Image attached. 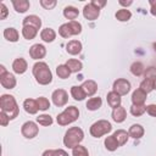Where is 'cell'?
<instances>
[{"instance_id": "1", "label": "cell", "mask_w": 156, "mask_h": 156, "mask_svg": "<svg viewBox=\"0 0 156 156\" xmlns=\"http://www.w3.org/2000/svg\"><path fill=\"white\" fill-rule=\"evenodd\" d=\"M32 72H33L35 80L41 85H48L52 82V73H51L49 66L43 61L35 62Z\"/></svg>"}, {"instance_id": "2", "label": "cell", "mask_w": 156, "mask_h": 156, "mask_svg": "<svg viewBox=\"0 0 156 156\" xmlns=\"http://www.w3.org/2000/svg\"><path fill=\"white\" fill-rule=\"evenodd\" d=\"M0 107H1V111L5 112L10 119H15L18 116L20 110H18L17 102L12 95L2 94L0 98Z\"/></svg>"}, {"instance_id": "3", "label": "cell", "mask_w": 156, "mask_h": 156, "mask_svg": "<svg viewBox=\"0 0 156 156\" xmlns=\"http://www.w3.org/2000/svg\"><path fill=\"white\" fill-rule=\"evenodd\" d=\"M84 139V132L79 127H71L65 133L63 136V144L68 149H73L77 145L80 144V141Z\"/></svg>"}, {"instance_id": "4", "label": "cell", "mask_w": 156, "mask_h": 156, "mask_svg": "<svg viewBox=\"0 0 156 156\" xmlns=\"http://www.w3.org/2000/svg\"><path fill=\"white\" fill-rule=\"evenodd\" d=\"M78 117H79V110L76 106H68L65 108V111L57 115L56 121L60 126H68L74 121H77Z\"/></svg>"}, {"instance_id": "5", "label": "cell", "mask_w": 156, "mask_h": 156, "mask_svg": "<svg viewBox=\"0 0 156 156\" xmlns=\"http://www.w3.org/2000/svg\"><path fill=\"white\" fill-rule=\"evenodd\" d=\"M111 129H112V126H111V123L108 121H106V119H99V121H96L95 123H93L90 126L89 132H90L91 136L100 138V136L110 133Z\"/></svg>"}, {"instance_id": "6", "label": "cell", "mask_w": 156, "mask_h": 156, "mask_svg": "<svg viewBox=\"0 0 156 156\" xmlns=\"http://www.w3.org/2000/svg\"><path fill=\"white\" fill-rule=\"evenodd\" d=\"M21 133H22V135H23L24 138H27V139H33V138H35V136L38 135V133H39V127L37 126L35 122L28 121V122L23 123V126H22V128H21Z\"/></svg>"}, {"instance_id": "7", "label": "cell", "mask_w": 156, "mask_h": 156, "mask_svg": "<svg viewBox=\"0 0 156 156\" xmlns=\"http://www.w3.org/2000/svg\"><path fill=\"white\" fill-rule=\"evenodd\" d=\"M51 99H52V102H54L55 106L62 107L68 101V94H67V91L65 89H56V90L52 91Z\"/></svg>"}, {"instance_id": "8", "label": "cell", "mask_w": 156, "mask_h": 156, "mask_svg": "<svg viewBox=\"0 0 156 156\" xmlns=\"http://www.w3.org/2000/svg\"><path fill=\"white\" fill-rule=\"evenodd\" d=\"M113 91H116L118 95L123 96V95H127L130 90V82L124 79V78H118L113 82Z\"/></svg>"}, {"instance_id": "9", "label": "cell", "mask_w": 156, "mask_h": 156, "mask_svg": "<svg viewBox=\"0 0 156 156\" xmlns=\"http://www.w3.org/2000/svg\"><path fill=\"white\" fill-rule=\"evenodd\" d=\"M83 16L89 21H95L100 16V9L96 7L94 4L89 2L83 9Z\"/></svg>"}, {"instance_id": "10", "label": "cell", "mask_w": 156, "mask_h": 156, "mask_svg": "<svg viewBox=\"0 0 156 156\" xmlns=\"http://www.w3.org/2000/svg\"><path fill=\"white\" fill-rule=\"evenodd\" d=\"M16 78L12 73L6 72L4 74H0V84L5 89H13L16 87Z\"/></svg>"}, {"instance_id": "11", "label": "cell", "mask_w": 156, "mask_h": 156, "mask_svg": "<svg viewBox=\"0 0 156 156\" xmlns=\"http://www.w3.org/2000/svg\"><path fill=\"white\" fill-rule=\"evenodd\" d=\"M46 55V49L41 44H34L29 48V56L33 60H40Z\"/></svg>"}, {"instance_id": "12", "label": "cell", "mask_w": 156, "mask_h": 156, "mask_svg": "<svg viewBox=\"0 0 156 156\" xmlns=\"http://www.w3.org/2000/svg\"><path fill=\"white\" fill-rule=\"evenodd\" d=\"M27 68H28V63H27V61H26L23 57H18V58H16V60L12 62V69H13V72L17 73V74L24 73V72L27 71Z\"/></svg>"}, {"instance_id": "13", "label": "cell", "mask_w": 156, "mask_h": 156, "mask_svg": "<svg viewBox=\"0 0 156 156\" xmlns=\"http://www.w3.org/2000/svg\"><path fill=\"white\" fill-rule=\"evenodd\" d=\"M80 87H82V89L84 90V93H85L87 96H93V95L98 91V84H96V82L93 80V79L85 80Z\"/></svg>"}, {"instance_id": "14", "label": "cell", "mask_w": 156, "mask_h": 156, "mask_svg": "<svg viewBox=\"0 0 156 156\" xmlns=\"http://www.w3.org/2000/svg\"><path fill=\"white\" fill-rule=\"evenodd\" d=\"M146 93L143 91L141 89H135L132 94V102L133 105H144L146 101Z\"/></svg>"}, {"instance_id": "15", "label": "cell", "mask_w": 156, "mask_h": 156, "mask_svg": "<svg viewBox=\"0 0 156 156\" xmlns=\"http://www.w3.org/2000/svg\"><path fill=\"white\" fill-rule=\"evenodd\" d=\"M23 107H24V111H26L27 113H29V115H35V113L39 111L37 100L29 99V98L23 101Z\"/></svg>"}, {"instance_id": "16", "label": "cell", "mask_w": 156, "mask_h": 156, "mask_svg": "<svg viewBox=\"0 0 156 156\" xmlns=\"http://www.w3.org/2000/svg\"><path fill=\"white\" fill-rule=\"evenodd\" d=\"M23 26H30V27H34L39 30L41 27V20L37 15H29V16L23 18Z\"/></svg>"}, {"instance_id": "17", "label": "cell", "mask_w": 156, "mask_h": 156, "mask_svg": "<svg viewBox=\"0 0 156 156\" xmlns=\"http://www.w3.org/2000/svg\"><path fill=\"white\" fill-rule=\"evenodd\" d=\"M106 99H107V104L110 105V107H112V108H116V107H118V106H121V102H122V99H121V95H118L116 91H110V93H107V96H106Z\"/></svg>"}, {"instance_id": "18", "label": "cell", "mask_w": 156, "mask_h": 156, "mask_svg": "<svg viewBox=\"0 0 156 156\" xmlns=\"http://www.w3.org/2000/svg\"><path fill=\"white\" fill-rule=\"evenodd\" d=\"M127 117V111L123 106H118L112 111V119L117 123H122Z\"/></svg>"}, {"instance_id": "19", "label": "cell", "mask_w": 156, "mask_h": 156, "mask_svg": "<svg viewBox=\"0 0 156 156\" xmlns=\"http://www.w3.org/2000/svg\"><path fill=\"white\" fill-rule=\"evenodd\" d=\"M66 50L69 55H78L82 51V43L79 40H71L67 43Z\"/></svg>"}, {"instance_id": "20", "label": "cell", "mask_w": 156, "mask_h": 156, "mask_svg": "<svg viewBox=\"0 0 156 156\" xmlns=\"http://www.w3.org/2000/svg\"><path fill=\"white\" fill-rule=\"evenodd\" d=\"M144 132L145 130H144L143 126H140V124H133V126H130V128L128 130V134L133 139H140L144 135Z\"/></svg>"}, {"instance_id": "21", "label": "cell", "mask_w": 156, "mask_h": 156, "mask_svg": "<svg viewBox=\"0 0 156 156\" xmlns=\"http://www.w3.org/2000/svg\"><path fill=\"white\" fill-rule=\"evenodd\" d=\"M40 38L45 41V43H51L56 39V32L52 28H44L40 32Z\"/></svg>"}, {"instance_id": "22", "label": "cell", "mask_w": 156, "mask_h": 156, "mask_svg": "<svg viewBox=\"0 0 156 156\" xmlns=\"http://www.w3.org/2000/svg\"><path fill=\"white\" fill-rule=\"evenodd\" d=\"M12 5H13L15 10L17 12H20V13L26 12L29 9V6H30L28 0H12Z\"/></svg>"}, {"instance_id": "23", "label": "cell", "mask_w": 156, "mask_h": 156, "mask_svg": "<svg viewBox=\"0 0 156 156\" xmlns=\"http://www.w3.org/2000/svg\"><path fill=\"white\" fill-rule=\"evenodd\" d=\"M4 38H5L6 40H9V41L16 43V41L18 40V38H20V34H18V32H17L16 28L10 27V28H6V29L4 30Z\"/></svg>"}, {"instance_id": "24", "label": "cell", "mask_w": 156, "mask_h": 156, "mask_svg": "<svg viewBox=\"0 0 156 156\" xmlns=\"http://www.w3.org/2000/svg\"><path fill=\"white\" fill-rule=\"evenodd\" d=\"M113 136L116 138V140H117L118 145H119V146H122V145H124V144L128 141L129 134H128V132H127V130H124V129H118V130H116V132L113 133Z\"/></svg>"}, {"instance_id": "25", "label": "cell", "mask_w": 156, "mask_h": 156, "mask_svg": "<svg viewBox=\"0 0 156 156\" xmlns=\"http://www.w3.org/2000/svg\"><path fill=\"white\" fill-rule=\"evenodd\" d=\"M37 34H38V29L37 28L30 27V26H23V28H22V35H23L24 39L32 40V39H34L37 37Z\"/></svg>"}, {"instance_id": "26", "label": "cell", "mask_w": 156, "mask_h": 156, "mask_svg": "<svg viewBox=\"0 0 156 156\" xmlns=\"http://www.w3.org/2000/svg\"><path fill=\"white\" fill-rule=\"evenodd\" d=\"M68 68H69V71H71V73H76V72H79L82 68H83V63L79 61V60H76V58H69L66 63H65Z\"/></svg>"}, {"instance_id": "27", "label": "cell", "mask_w": 156, "mask_h": 156, "mask_svg": "<svg viewBox=\"0 0 156 156\" xmlns=\"http://www.w3.org/2000/svg\"><path fill=\"white\" fill-rule=\"evenodd\" d=\"M102 105V100L101 98L99 96H95V98H90L88 101H87V108L90 110V111H96L101 107Z\"/></svg>"}, {"instance_id": "28", "label": "cell", "mask_w": 156, "mask_h": 156, "mask_svg": "<svg viewBox=\"0 0 156 156\" xmlns=\"http://www.w3.org/2000/svg\"><path fill=\"white\" fill-rule=\"evenodd\" d=\"M79 15V10L76 9L74 6H66L65 10H63V16L67 18V20H71V21H74Z\"/></svg>"}, {"instance_id": "29", "label": "cell", "mask_w": 156, "mask_h": 156, "mask_svg": "<svg viewBox=\"0 0 156 156\" xmlns=\"http://www.w3.org/2000/svg\"><path fill=\"white\" fill-rule=\"evenodd\" d=\"M71 95H72V98H73L74 100H77V101H82V100H84V98L87 96L85 93H84V90L82 89V87H77V85H73V87L71 88Z\"/></svg>"}, {"instance_id": "30", "label": "cell", "mask_w": 156, "mask_h": 156, "mask_svg": "<svg viewBox=\"0 0 156 156\" xmlns=\"http://www.w3.org/2000/svg\"><path fill=\"white\" fill-rule=\"evenodd\" d=\"M130 72H132V74H134V76H136V77H140V76L144 74L145 67H144V65H143L141 62L135 61V62H133L132 66H130Z\"/></svg>"}, {"instance_id": "31", "label": "cell", "mask_w": 156, "mask_h": 156, "mask_svg": "<svg viewBox=\"0 0 156 156\" xmlns=\"http://www.w3.org/2000/svg\"><path fill=\"white\" fill-rule=\"evenodd\" d=\"M104 143H105V147H106L108 151H115V150H117V149L119 147V145H118L116 138L113 136V134L110 135V136H107Z\"/></svg>"}, {"instance_id": "32", "label": "cell", "mask_w": 156, "mask_h": 156, "mask_svg": "<svg viewBox=\"0 0 156 156\" xmlns=\"http://www.w3.org/2000/svg\"><path fill=\"white\" fill-rule=\"evenodd\" d=\"M115 16H116V18H117L118 21H121V22H127V21L130 20L132 12H130L129 10H127V9H121V10H118V11L116 12Z\"/></svg>"}, {"instance_id": "33", "label": "cell", "mask_w": 156, "mask_h": 156, "mask_svg": "<svg viewBox=\"0 0 156 156\" xmlns=\"http://www.w3.org/2000/svg\"><path fill=\"white\" fill-rule=\"evenodd\" d=\"M58 34L62 37V38H69L73 35V32H72V28L69 26V22L68 23H63L58 28Z\"/></svg>"}, {"instance_id": "34", "label": "cell", "mask_w": 156, "mask_h": 156, "mask_svg": "<svg viewBox=\"0 0 156 156\" xmlns=\"http://www.w3.org/2000/svg\"><path fill=\"white\" fill-rule=\"evenodd\" d=\"M56 74L58 76V78L66 79V78H68L71 76V71L66 65H58L56 67Z\"/></svg>"}, {"instance_id": "35", "label": "cell", "mask_w": 156, "mask_h": 156, "mask_svg": "<svg viewBox=\"0 0 156 156\" xmlns=\"http://www.w3.org/2000/svg\"><path fill=\"white\" fill-rule=\"evenodd\" d=\"M37 122L40 124V126H44V127H48V126H51L54 119L50 115H46V113H43L40 116L37 117Z\"/></svg>"}, {"instance_id": "36", "label": "cell", "mask_w": 156, "mask_h": 156, "mask_svg": "<svg viewBox=\"0 0 156 156\" xmlns=\"http://www.w3.org/2000/svg\"><path fill=\"white\" fill-rule=\"evenodd\" d=\"M146 112V106L145 105H132L130 106V113L135 117H139Z\"/></svg>"}, {"instance_id": "37", "label": "cell", "mask_w": 156, "mask_h": 156, "mask_svg": "<svg viewBox=\"0 0 156 156\" xmlns=\"http://www.w3.org/2000/svg\"><path fill=\"white\" fill-rule=\"evenodd\" d=\"M139 89H141L146 94L150 93V91H152L154 90V80H151V79H144V80H141V83L139 85Z\"/></svg>"}, {"instance_id": "38", "label": "cell", "mask_w": 156, "mask_h": 156, "mask_svg": "<svg viewBox=\"0 0 156 156\" xmlns=\"http://www.w3.org/2000/svg\"><path fill=\"white\" fill-rule=\"evenodd\" d=\"M72 156H89V152H88L85 146L79 144L72 149Z\"/></svg>"}, {"instance_id": "39", "label": "cell", "mask_w": 156, "mask_h": 156, "mask_svg": "<svg viewBox=\"0 0 156 156\" xmlns=\"http://www.w3.org/2000/svg\"><path fill=\"white\" fill-rule=\"evenodd\" d=\"M37 102H38L39 110H41V111H46V110L50 107V101H49L46 98H44V96L38 98V99H37Z\"/></svg>"}, {"instance_id": "40", "label": "cell", "mask_w": 156, "mask_h": 156, "mask_svg": "<svg viewBox=\"0 0 156 156\" xmlns=\"http://www.w3.org/2000/svg\"><path fill=\"white\" fill-rule=\"evenodd\" d=\"M144 79H151V80H155L156 79V67H147L145 68V72H144Z\"/></svg>"}, {"instance_id": "41", "label": "cell", "mask_w": 156, "mask_h": 156, "mask_svg": "<svg viewBox=\"0 0 156 156\" xmlns=\"http://www.w3.org/2000/svg\"><path fill=\"white\" fill-rule=\"evenodd\" d=\"M69 26L72 28V32H73V35H78L82 33V24L77 21H69Z\"/></svg>"}, {"instance_id": "42", "label": "cell", "mask_w": 156, "mask_h": 156, "mask_svg": "<svg viewBox=\"0 0 156 156\" xmlns=\"http://www.w3.org/2000/svg\"><path fill=\"white\" fill-rule=\"evenodd\" d=\"M56 0H40V5L45 9V10H51L56 6Z\"/></svg>"}, {"instance_id": "43", "label": "cell", "mask_w": 156, "mask_h": 156, "mask_svg": "<svg viewBox=\"0 0 156 156\" xmlns=\"http://www.w3.org/2000/svg\"><path fill=\"white\" fill-rule=\"evenodd\" d=\"M10 121H11V119L9 118V116H7L5 112L1 111V112H0V123H1V126H2V127H6Z\"/></svg>"}, {"instance_id": "44", "label": "cell", "mask_w": 156, "mask_h": 156, "mask_svg": "<svg viewBox=\"0 0 156 156\" xmlns=\"http://www.w3.org/2000/svg\"><path fill=\"white\" fill-rule=\"evenodd\" d=\"M0 11H1V13H0V20H5V18L7 17L9 11H7V7H6V5H5L4 2L0 4Z\"/></svg>"}, {"instance_id": "45", "label": "cell", "mask_w": 156, "mask_h": 156, "mask_svg": "<svg viewBox=\"0 0 156 156\" xmlns=\"http://www.w3.org/2000/svg\"><path fill=\"white\" fill-rule=\"evenodd\" d=\"M146 112H147L150 116L156 117V105H155V104L147 105V106H146Z\"/></svg>"}, {"instance_id": "46", "label": "cell", "mask_w": 156, "mask_h": 156, "mask_svg": "<svg viewBox=\"0 0 156 156\" xmlns=\"http://www.w3.org/2000/svg\"><path fill=\"white\" fill-rule=\"evenodd\" d=\"M52 156H68V154L62 149H56L52 150Z\"/></svg>"}, {"instance_id": "47", "label": "cell", "mask_w": 156, "mask_h": 156, "mask_svg": "<svg viewBox=\"0 0 156 156\" xmlns=\"http://www.w3.org/2000/svg\"><path fill=\"white\" fill-rule=\"evenodd\" d=\"M91 4H94L96 7H99V9H101V7H104L105 5H106V1L104 0V1H99V0H93L91 1Z\"/></svg>"}, {"instance_id": "48", "label": "cell", "mask_w": 156, "mask_h": 156, "mask_svg": "<svg viewBox=\"0 0 156 156\" xmlns=\"http://www.w3.org/2000/svg\"><path fill=\"white\" fill-rule=\"evenodd\" d=\"M118 4H119V5H122V6H129V5H132V4H133V1H130V0H129V1L119 0V1H118Z\"/></svg>"}, {"instance_id": "49", "label": "cell", "mask_w": 156, "mask_h": 156, "mask_svg": "<svg viewBox=\"0 0 156 156\" xmlns=\"http://www.w3.org/2000/svg\"><path fill=\"white\" fill-rule=\"evenodd\" d=\"M41 156H52V150H45Z\"/></svg>"}, {"instance_id": "50", "label": "cell", "mask_w": 156, "mask_h": 156, "mask_svg": "<svg viewBox=\"0 0 156 156\" xmlns=\"http://www.w3.org/2000/svg\"><path fill=\"white\" fill-rule=\"evenodd\" d=\"M149 4L151 6V9H156V0H150Z\"/></svg>"}, {"instance_id": "51", "label": "cell", "mask_w": 156, "mask_h": 156, "mask_svg": "<svg viewBox=\"0 0 156 156\" xmlns=\"http://www.w3.org/2000/svg\"><path fill=\"white\" fill-rule=\"evenodd\" d=\"M6 72H7V71H6V68L1 65V66H0V74H4V73H6Z\"/></svg>"}, {"instance_id": "52", "label": "cell", "mask_w": 156, "mask_h": 156, "mask_svg": "<svg viewBox=\"0 0 156 156\" xmlns=\"http://www.w3.org/2000/svg\"><path fill=\"white\" fill-rule=\"evenodd\" d=\"M151 13H152L154 16H156V9H151Z\"/></svg>"}, {"instance_id": "53", "label": "cell", "mask_w": 156, "mask_h": 156, "mask_svg": "<svg viewBox=\"0 0 156 156\" xmlns=\"http://www.w3.org/2000/svg\"><path fill=\"white\" fill-rule=\"evenodd\" d=\"M152 46H154V51H155V52H156V41H155V43H154V45H152Z\"/></svg>"}, {"instance_id": "54", "label": "cell", "mask_w": 156, "mask_h": 156, "mask_svg": "<svg viewBox=\"0 0 156 156\" xmlns=\"http://www.w3.org/2000/svg\"><path fill=\"white\" fill-rule=\"evenodd\" d=\"M154 89H156V79L154 80Z\"/></svg>"}]
</instances>
